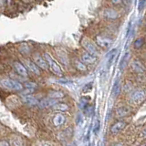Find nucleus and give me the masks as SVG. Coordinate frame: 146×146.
<instances>
[{"label":"nucleus","instance_id":"obj_1","mask_svg":"<svg viewBox=\"0 0 146 146\" xmlns=\"http://www.w3.org/2000/svg\"><path fill=\"white\" fill-rule=\"evenodd\" d=\"M43 57L45 58L46 62H47L48 68L50 70V71H51L54 75L61 77L63 75V72H62L61 68L59 67L58 64L57 63V61L55 60V59L51 56H50L48 53H45Z\"/></svg>","mask_w":146,"mask_h":146},{"label":"nucleus","instance_id":"obj_2","mask_svg":"<svg viewBox=\"0 0 146 146\" xmlns=\"http://www.w3.org/2000/svg\"><path fill=\"white\" fill-rule=\"evenodd\" d=\"M1 85L5 89L9 90H15V91H19L23 90V85L18 82L17 80H12V79H3L0 81Z\"/></svg>","mask_w":146,"mask_h":146},{"label":"nucleus","instance_id":"obj_3","mask_svg":"<svg viewBox=\"0 0 146 146\" xmlns=\"http://www.w3.org/2000/svg\"><path fill=\"white\" fill-rule=\"evenodd\" d=\"M81 44L82 46H83V48L86 49V51L93 55V56L95 57H98L99 56V50L97 48V47H96V45L91 41L90 38H83L81 40Z\"/></svg>","mask_w":146,"mask_h":146},{"label":"nucleus","instance_id":"obj_4","mask_svg":"<svg viewBox=\"0 0 146 146\" xmlns=\"http://www.w3.org/2000/svg\"><path fill=\"white\" fill-rule=\"evenodd\" d=\"M23 64H24V66L26 67V68L27 70H29L30 72H32L33 74L35 75H38L39 76L40 75V70H39V68L36 65V64L30 60V59H23Z\"/></svg>","mask_w":146,"mask_h":146},{"label":"nucleus","instance_id":"obj_5","mask_svg":"<svg viewBox=\"0 0 146 146\" xmlns=\"http://www.w3.org/2000/svg\"><path fill=\"white\" fill-rule=\"evenodd\" d=\"M13 68L18 75H20L22 77H27L29 76V71L26 68V67L23 65L22 63L19 61H14L13 62Z\"/></svg>","mask_w":146,"mask_h":146},{"label":"nucleus","instance_id":"obj_6","mask_svg":"<svg viewBox=\"0 0 146 146\" xmlns=\"http://www.w3.org/2000/svg\"><path fill=\"white\" fill-rule=\"evenodd\" d=\"M96 42L97 44L103 48H109L112 44V40L104 36H97L96 38Z\"/></svg>","mask_w":146,"mask_h":146},{"label":"nucleus","instance_id":"obj_7","mask_svg":"<svg viewBox=\"0 0 146 146\" xmlns=\"http://www.w3.org/2000/svg\"><path fill=\"white\" fill-rule=\"evenodd\" d=\"M102 16L107 18V19H110V20H115L117 18H119L120 15H119V13L114 10L113 8H106L104 9L102 11Z\"/></svg>","mask_w":146,"mask_h":146},{"label":"nucleus","instance_id":"obj_8","mask_svg":"<svg viewBox=\"0 0 146 146\" xmlns=\"http://www.w3.org/2000/svg\"><path fill=\"white\" fill-rule=\"evenodd\" d=\"M145 99V93L143 90H135L131 93V100L134 103H141L143 102Z\"/></svg>","mask_w":146,"mask_h":146},{"label":"nucleus","instance_id":"obj_9","mask_svg":"<svg viewBox=\"0 0 146 146\" xmlns=\"http://www.w3.org/2000/svg\"><path fill=\"white\" fill-rule=\"evenodd\" d=\"M33 62L38 66L39 68H42V70H47L48 68V65L47 62H46L44 57L40 56L39 54H35L33 57Z\"/></svg>","mask_w":146,"mask_h":146},{"label":"nucleus","instance_id":"obj_10","mask_svg":"<svg viewBox=\"0 0 146 146\" xmlns=\"http://www.w3.org/2000/svg\"><path fill=\"white\" fill-rule=\"evenodd\" d=\"M131 70H133L136 73H144L145 71V67L143 63H141L140 60H133L131 64Z\"/></svg>","mask_w":146,"mask_h":146},{"label":"nucleus","instance_id":"obj_11","mask_svg":"<svg viewBox=\"0 0 146 146\" xmlns=\"http://www.w3.org/2000/svg\"><path fill=\"white\" fill-rule=\"evenodd\" d=\"M81 60L86 64H93L97 60V58L88 52H85L81 55Z\"/></svg>","mask_w":146,"mask_h":146},{"label":"nucleus","instance_id":"obj_12","mask_svg":"<svg viewBox=\"0 0 146 146\" xmlns=\"http://www.w3.org/2000/svg\"><path fill=\"white\" fill-rule=\"evenodd\" d=\"M57 102V100L55 99H51V98H48V99H44L42 100H40V102L38 103L39 105L40 108H48V107H51L53 105Z\"/></svg>","mask_w":146,"mask_h":146},{"label":"nucleus","instance_id":"obj_13","mask_svg":"<svg viewBox=\"0 0 146 146\" xmlns=\"http://www.w3.org/2000/svg\"><path fill=\"white\" fill-rule=\"evenodd\" d=\"M22 100L26 104L29 105V106H34V105H36V104L38 103V100H36L35 97H33V96H31L30 94H27V95L23 96V97H22Z\"/></svg>","mask_w":146,"mask_h":146},{"label":"nucleus","instance_id":"obj_14","mask_svg":"<svg viewBox=\"0 0 146 146\" xmlns=\"http://www.w3.org/2000/svg\"><path fill=\"white\" fill-rule=\"evenodd\" d=\"M131 110L130 107H127V106H122V107H120L116 111V114L118 117H125L127 115H129L131 113Z\"/></svg>","mask_w":146,"mask_h":146},{"label":"nucleus","instance_id":"obj_15","mask_svg":"<svg viewBox=\"0 0 146 146\" xmlns=\"http://www.w3.org/2000/svg\"><path fill=\"white\" fill-rule=\"evenodd\" d=\"M126 123L124 121H118L116 122L115 124H113L111 128V131L112 133H118V132H120L121 130H123V128L125 127Z\"/></svg>","mask_w":146,"mask_h":146},{"label":"nucleus","instance_id":"obj_16","mask_svg":"<svg viewBox=\"0 0 146 146\" xmlns=\"http://www.w3.org/2000/svg\"><path fill=\"white\" fill-rule=\"evenodd\" d=\"M54 111H68V106L65 103L62 102H56L53 106H51Z\"/></svg>","mask_w":146,"mask_h":146},{"label":"nucleus","instance_id":"obj_17","mask_svg":"<svg viewBox=\"0 0 146 146\" xmlns=\"http://www.w3.org/2000/svg\"><path fill=\"white\" fill-rule=\"evenodd\" d=\"M130 58H131V54H130V52L125 53L124 56H123L122 58L121 59V62H120V68H121V70L127 66V64H128V62H129Z\"/></svg>","mask_w":146,"mask_h":146},{"label":"nucleus","instance_id":"obj_18","mask_svg":"<svg viewBox=\"0 0 146 146\" xmlns=\"http://www.w3.org/2000/svg\"><path fill=\"white\" fill-rule=\"evenodd\" d=\"M64 121H65V117L62 114H57L53 119V123L55 126H60L63 124Z\"/></svg>","mask_w":146,"mask_h":146},{"label":"nucleus","instance_id":"obj_19","mask_svg":"<svg viewBox=\"0 0 146 146\" xmlns=\"http://www.w3.org/2000/svg\"><path fill=\"white\" fill-rule=\"evenodd\" d=\"M48 96L49 98L51 99H61V98H64V96H65V94H64L62 91H59V90H51L49 91L48 93Z\"/></svg>","mask_w":146,"mask_h":146},{"label":"nucleus","instance_id":"obj_20","mask_svg":"<svg viewBox=\"0 0 146 146\" xmlns=\"http://www.w3.org/2000/svg\"><path fill=\"white\" fill-rule=\"evenodd\" d=\"M120 89H121L120 80H116L113 84V87H112V96L113 97H117V96L120 94Z\"/></svg>","mask_w":146,"mask_h":146},{"label":"nucleus","instance_id":"obj_21","mask_svg":"<svg viewBox=\"0 0 146 146\" xmlns=\"http://www.w3.org/2000/svg\"><path fill=\"white\" fill-rule=\"evenodd\" d=\"M116 52H117L116 48H114V49H112L111 51L107 55V58H108V67H111L112 65L113 60H114V58H115V56H116Z\"/></svg>","mask_w":146,"mask_h":146},{"label":"nucleus","instance_id":"obj_22","mask_svg":"<svg viewBox=\"0 0 146 146\" xmlns=\"http://www.w3.org/2000/svg\"><path fill=\"white\" fill-rule=\"evenodd\" d=\"M75 67L77 68V70H80V71H86L87 70V67L85 64H83L81 61L80 60H77L75 62Z\"/></svg>","mask_w":146,"mask_h":146},{"label":"nucleus","instance_id":"obj_23","mask_svg":"<svg viewBox=\"0 0 146 146\" xmlns=\"http://www.w3.org/2000/svg\"><path fill=\"white\" fill-rule=\"evenodd\" d=\"M143 44H144V38H138V39H136L135 42H134V48H137V49H139V48H141V47H143Z\"/></svg>","mask_w":146,"mask_h":146},{"label":"nucleus","instance_id":"obj_24","mask_svg":"<svg viewBox=\"0 0 146 146\" xmlns=\"http://www.w3.org/2000/svg\"><path fill=\"white\" fill-rule=\"evenodd\" d=\"M89 105V99L88 98H82L80 100V107L81 109H85Z\"/></svg>","mask_w":146,"mask_h":146},{"label":"nucleus","instance_id":"obj_25","mask_svg":"<svg viewBox=\"0 0 146 146\" xmlns=\"http://www.w3.org/2000/svg\"><path fill=\"white\" fill-rule=\"evenodd\" d=\"M25 86L27 89H30V90H34L36 87V85L35 83H33V82H27V83L25 84Z\"/></svg>","mask_w":146,"mask_h":146},{"label":"nucleus","instance_id":"obj_26","mask_svg":"<svg viewBox=\"0 0 146 146\" xmlns=\"http://www.w3.org/2000/svg\"><path fill=\"white\" fill-rule=\"evenodd\" d=\"M144 6H145V0H140V1H139V7H138L139 11L143 10V9L144 8Z\"/></svg>","mask_w":146,"mask_h":146},{"label":"nucleus","instance_id":"obj_27","mask_svg":"<svg viewBox=\"0 0 146 146\" xmlns=\"http://www.w3.org/2000/svg\"><path fill=\"white\" fill-rule=\"evenodd\" d=\"M99 129H100V122L99 121H96L95 123V127H94V133H98V131H99Z\"/></svg>","mask_w":146,"mask_h":146},{"label":"nucleus","instance_id":"obj_28","mask_svg":"<svg viewBox=\"0 0 146 146\" xmlns=\"http://www.w3.org/2000/svg\"><path fill=\"white\" fill-rule=\"evenodd\" d=\"M91 87H92V83H91V82H90V84H87L85 87H84V89H83V91H84V92H87V91H88V90H90V89H91Z\"/></svg>","mask_w":146,"mask_h":146},{"label":"nucleus","instance_id":"obj_29","mask_svg":"<svg viewBox=\"0 0 146 146\" xmlns=\"http://www.w3.org/2000/svg\"><path fill=\"white\" fill-rule=\"evenodd\" d=\"M124 2V0H111V3L113 5H121Z\"/></svg>","mask_w":146,"mask_h":146},{"label":"nucleus","instance_id":"obj_30","mask_svg":"<svg viewBox=\"0 0 146 146\" xmlns=\"http://www.w3.org/2000/svg\"><path fill=\"white\" fill-rule=\"evenodd\" d=\"M131 30V22L129 23V25H128V29H127V36H130V32Z\"/></svg>","mask_w":146,"mask_h":146},{"label":"nucleus","instance_id":"obj_31","mask_svg":"<svg viewBox=\"0 0 146 146\" xmlns=\"http://www.w3.org/2000/svg\"><path fill=\"white\" fill-rule=\"evenodd\" d=\"M0 146H9V144L7 141H1V143H0Z\"/></svg>","mask_w":146,"mask_h":146},{"label":"nucleus","instance_id":"obj_32","mask_svg":"<svg viewBox=\"0 0 146 146\" xmlns=\"http://www.w3.org/2000/svg\"><path fill=\"white\" fill-rule=\"evenodd\" d=\"M42 146H49V145H48V144H44V145H42Z\"/></svg>","mask_w":146,"mask_h":146}]
</instances>
